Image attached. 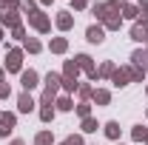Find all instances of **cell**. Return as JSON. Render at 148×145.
Instances as JSON below:
<instances>
[{"label":"cell","instance_id":"obj_1","mask_svg":"<svg viewBox=\"0 0 148 145\" xmlns=\"http://www.w3.org/2000/svg\"><path fill=\"white\" fill-rule=\"evenodd\" d=\"M12 128H14V117H12V114H6V117H0V137H6V134H12Z\"/></svg>","mask_w":148,"mask_h":145},{"label":"cell","instance_id":"obj_2","mask_svg":"<svg viewBox=\"0 0 148 145\" xmlns=\"http://www.w3.org/2000/svg\"><path fill=\"white\" fill-rule=\"evenodd\" d=\"M34 85H37V74H34V71H23V88L32 91Z\"/></svg>","mask_w":148,"mask_h":145},{"label":"cell","instance_id":"obj_3","mask_svg":"<svg viewBox=\"0 0 148 145\" xmlns=\"http://www.w3.org/2000/svg\"><path fill=\"white\" fill-rule=\"evenodd\" d=\"M88 43H103V29L100 26H91L88 29Z\"/></svg>","mask_w":148,"mask_h":145},{"label":"cell","instance_id":"obj_4","mask_svg":"<svg viewBox=\"0 0 148 145\" xmlns=\"http://www.w3.org/2000/svg\"><path fill=\"white\" fill-rule=\"evenodd\" d=\"M32 108H34V100L29 94H20V111H32Z\"/></svg>","mask_w":148,"mask_h":145},{"label":"cell","instance_id":"obj_5","mask_svg":"<svg viewBox=\"0 0 148 145\" xmlns=\"http://www.w3.org/2000/svg\"><path fill=\"white\" fill-rule=\"evenodd\" d=\"M6 66H9L12 71H17V68H20V51H12V54H9V63H6Z\"/></svg>","mask_w":148,"mask_h":145},{"label":"cell","instance_id":"obj_6","mask_svg":"<svg viewBox=\"0 0 148 145\" xmlns=\"http://www.w3.org/2000/svg\"><path fill=\"white\" fill-rule=\"evenodd\" d=\"M131 37H134L137 43H148V31H145V29H140V26H137V29L131 31Z\"/></svg>","mask_w":148,"mask_h":145},{"label":"cell","instance_id":"obj_7","mask_svg":"<svg viewBox=\"0 0 148 145\" xmlns=\"http://www.w3.org/2000/svg\"><path fill=\"white\" fill-rule=\"evenodd\" d=\"M106 134H108L111 140H117V137H120V125H117V122H108V125H106Z\"/></svg>","mask_w":148,"mask_h":145},{"label":"cell","instance_id":"obj_8","mask_svg":"<svg viewBox=\"0 0 148 145\" xmlns=\"http://www.w3.org/2000/svg\"><path fill=\"white\" fill-rule=\"evenodd\" d=\"M57 83H60V77H57V74H49V77H46V85H49V91H51V94H54Z\"/></svg>","mask_w":148,"mask_h":145},{"label":"cell","instance_id":"obj_9","mask_svg":"<svg viewBox=\"0 0 148 145\" xmlns=\"http://www.w3.org/2000/svg\"><path fill=\"white\" fill-rule=\"evenodd\" d=\"M57 23H60V29H69V26H71V17H69V12H63Z\"/></svg>","mask_w":148,"mask_h":145},{"label":"cell","instance_id":"obj_10","mask_svg":"<svg viewBox=\"0 0 148 145\" xmlns=\"http://www.w3.org/2000/svg\"><path fill=\"white\" fill-rule=\"evenodd\" d=\"M37 145H51V134H37Z\"/></svg>","mask_w":148,"mask_h":145},{"label":"cell","instance_id":"obj_11","mask_svg":"<svg viewBox=\"0 0 148 145\" xmlns=\"http://www.w3.org/2000/svg\"><path fill=\"white\" fill-rule=\"evenodd\" d=\"M125 80H128V74H125V71H117V74H114V83H117V85H125Z\"/></svg>","mask_w":148,"mask_h":145},{"label":"cell","instance_id":"obj_12","mask_svg":"<svg viewBox=\"0 0 148 145\" xmlns=\"http://www.w3.org/2000/svg\"><path fill=\"white\" fill-rule=\"evenodd\" d=\"M83 131H88V134L97 131V122H94V120H86V122H83Z\"/></svg>","mask_w":148,"mask_h":145},{"label":"cell","instance_id":"obj_13","mask_svg":"<svg viewBox=\"0 0 148 145\" xmlns=\"http://www.w3.org/2000/svg\"><path fill=\"white\" fill-rule=\"evenodd\" d=\"M143 137H145V128L137 125V128H134V140H143Z\"/></svg>","mask_w":148,"mask_h":145},{"label":"cell","instance_id":"obj_14","mask_svg":"<svg viewBox=\"0 0 148 145\" xmlns=\"http://www.w3.org/2000/svg\"><path fill=\"white\" fill-rule=\"evenodd\" d=\"M94 97H97V103H108V94H106V91H97Z\"/></svg>","mask_w":148,"mask_h":145},{"label":"cell","instance_id":"obj_15","mask_svg":"<svg viewBox=\"0 0 148 145\" xmlns=\"http://www.w3.org/2000/svg\"><path fill=\"white\" fill-rule=\"evenodd\" d=\"M51 49H54V51H63V49H66V40H54V46H51Z\"/></svg>","mask_w":148,"mask_h":145},{"label":"cell","instance_id":"obj_16","mask_svg":"<svg viewBox=\"0 0 148 145\" xmlns=\"http://www.w3.org/2000/svg\"><path fill=\"white\" fill-rule=\"evenodd\" d=\"M63 145H83V142H80V137H69V140H66Z\"/></svg>","mask_w":148,"mask_h":145},{"label":"cell","instance_id":"obj_17","mask_svg":"<svg viewBox=\"0 0 148 145\" xmlns=\"http://www.w3.org/2000/svg\"><path fill=\"white\" fill-rule=\"evenodd\" d=\"M51 114H54L51 108H43V111H40V117H43V120H51Z\"/></svg>","mask_w":148,"mask_h":145},{"label":"cell","instance_id":"obj_18","mask_svg":"<svg viewBox=\"0 0 148 145\" xmlns=\"http://www.w3.org/2000/svg\"><path fill=\"white\" fill-rule=\"evenodd\" d=\"M12 145H23V142H20V140H17V142H12Z\"/></svg>","mask_w":148,"mask_h":145}]
</instances>
